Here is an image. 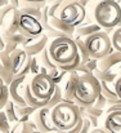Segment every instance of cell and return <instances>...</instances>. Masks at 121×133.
Instances as JSON below:
<instances>
[{
    "instance_id": "obj_44",
    "label": "cell",
    "mask_w": 121,
    "mask_h": 133,
    "mask_svg": "<svg viewBox=\"0 0 121 133\" xmlns=\"http://www.w3.org/2000/svg\"><path fill=\"white\" fill-rule=\"evenodd\" d=\"M77 1L80 3L84 8H86V6H88V4H90V3H91V0H77Z\"/></svg>"
},
{
    "instance_id": "obj_16",
    "label": "cell",
    "mask_w": 121,
    "mask_h": 133,
    "mask_svg": "<svg viewBox=\"0 0 121 133\" xmlns=\"http://www.w3.org/2000/svg\"><path fill=\"white\" fill-rule=\"evenodd\" d=\"M103 128L108 133H121V111H111L107 112Z\"/></svg>"
},
{
    "instance_id": "obj_24",
    "label": "cell",
    "mask_w": 121,
    "mask_h": 133,
    "mask_svg": "<svg viewBox=\"0 0 121 133\" xmlns=\"http://www.w3.org/2000/svg\"><path fill=\"white\" fill-rule=\"evenodd\" d=\"M93 75L99 83H102V82H104V83H115L117 80V78H119V75L116 72H112V70L111 71H101V70L97 69L93 72Z\"/></svg>"
},
{
    "instance_id": "obj_53",
    "label": "cell",
    "mask_w": 121,
    "mask_h": 133,
    "mask_svg": "<svg viewBox=\"0 0 121 133\" xmlns=\"http://www.w3.org/2000/svg\"><path fill=\"white\" fill-rule=\"evenodd\" d=\"M120 1H121V0H120Z\"/></svg>"
},
{
    "instance_id": "obj_7",
    "label": "cell",
    "mask_w": 121,
    "mask_h": 133,
    "mask_svg": "<svg viewBox=\"0 0 121 133\" xmlns=\"http://www.w3.org/2000/svg\"><path fill=\"white\" fill-rule=\"evenodd\" d=\"M29 85H30V89H31V93L38 99L44 101V102H49V99L52 98V96L54 93V89H55L54 82L46 74L32 76L30 79Z\"/></svg>"
},
{
    "instance_id": "obj_19",
    "label": "cell",
    "mask_w": 121,
    "mask_h": 133,
    "mask_svg": "<svg viewBox=\"0 0 121 133\" xmlns=\"http://www.w3.org/2000/svg\"><path fill=\"white\" fill-rule=\"evenodd\" d=\"M99 85H101V94L107 99V107L120 102V99L116 94V90H115V83L102 82V83H99Z\"/></svg>"
},
{
    "instance_id": "obj_9",
    "label": "cell",
    "mask_w": 121,
    "mask_h": 133,
    "mask_svg": "<svg viewBox=\"0 0 121 133\" xmlns=\"http://www.w3.org/2000/svg\"><path fill=\"white\" fill-rule=\"evenodd\" d=\"M18 32L22 34L26 39L30 38H36L44 34L42 26H41L40 21L27 16V14H22L19 13V18H18Z\"/></svg>"
},
{
    "instance_id": "obj_2",
    "label": "cell",
    "mask_w": 121,
    "mask_h": 133,
    "mask_svg": "<svg viewBox=\"0 0 121 133\" xmlns=\"http://www.w3.org/2000/svg\"><path fill=\"white\" fill-rule=\"evenodd\" d=\"M50 116L57 132H70L80 120L79 106L75 102H61L52 109Z\"/></svg>"
},
{
    "instance_id": "obj_8",
    "label": "cell",
    "mask_w": 121,
    "mask_h": 133,
    "mask_svg": "<svg viewBox=\"0 0 121 133\" xmlns=\"http://www.w3.org/2000/svg\"><path fill=\"white\" fill-rule=\"evenodd\" d=\"M18 18L19 9L13 5H6L0 9V30L4 34H16L18 32Z\"/></svg>"
},
{
    "instance_id": "obj_10",
    "label": "cell",
    "mask_w": 121,
    "mask_h": 133,
    "mask_svg": "<svg viewBox=\"0 0 121 133\" xmlns=\"http://www.w3.org/2000/svg\"><path fill=\"white\" fill-rule=\"evenodd\" d=\"M30 79L29 76H22V78H14L13 82L10 83V85L8 87L9 90V99H12L17 106L23 107L27 106L26 101H25V89L26 85L29 84Z\"/></svg>"
},
{
    "instance_id": "obj_42",
    "label": "cell",
    "mask_w": 121,
    "mask_h": 133,
    "mask_svg": "<svg viewBox=\"0 0 121 133\" xmlns=\"http://www.w3.org/2000/svg\"><path fill=\"white\" fill-rule=\"evenodd\" d=\"M9 4L13 5L14 8L19 9V6H21V0H9Z\"/></svg>"
},
{
    "instance_id": "obj_33",
    "label": "cell",
    "mask_w": 121,
    "mask_h": 133,
    "mask_svg": "<svg viewBox=\"0 0 121 133\" xmlns=\"http://www.w3.org/2000/svg\"><path fill=\"white\" fill-rule=\"evenodd\" d=\"M9 124L10 123L8 122V118H6L4 110H1L0 111V133H9L10 128H12Z\"/></svg>"
},
{
    "instance_id": "obj_13",
    "label": "cell",
    "mask_w": 121,
    "mask_h": 133,
    "mask_svg": "<svg viewBox=\"0 0 121 133\" xmlns=\"http://www.w3.org/2000/svg\"><path fill=\"white\" fill-rule=\"evenodd\" d=\"M79 80H80V78L75 72H70L67 75L63 84L61 85L62 94H63V102H74L75 93H76V89L79 85Z\"/></svg>"
},
{
    "instance_id": "obj_23",
    "label": "cell",
    "mask_w": 121,
    "mask_h": 133,
    "mask_svg": "<svg viewBox=\"0 0 121 133\" xmlns=\"http://www.w3.org/2000/svg\"><path fill=\"white\" fill-rule=\"evenodd\" d=\"M39 61H40V63L42 65V67L48 71V75L52 74V72H54V71L58 69V66L52 61V58H50V56H49V52H48V48H45L40 53Z\"/></svg>"
},
{
    "instance_id": "obj_28",
    "label": "cell",
    "mask_w": 121,
    "mask_h": 133,
    "mask_svg": "<svg viewBox=\"0 0 121 133\" xmlns=\"http://www.w3.org/2000/svg\"><path fill=\"white\" fill-rule=\"evenodd\" d=\"M36 112V109L34 107H30V106H23V107H19L18 106V114H19V122H29L30 120V116L32 114Z\"/></svg>"
},
{
    "instance_id": "obj_43",
    "label": "cell",
    "mask_w": 121,
    "mask_h": 133,
    "mask_svg": "<svg viewBox=\"0 0 121 133\" xmlns=\"http://www.w3.org/2000/svg\"><path fill=\"white\" fill-rule=\"evenodd\" d=\"M90 133H108L104 128H95V129H93Z\"/></svg>"
},
{
    "instance_id": "obj_22",
    "label": "cell",
    "mask_w": 121,
    "mask_h": 133,
    "mask_svg": "<svg viewBox=\"0 0 121 133\" xmlns=\"http://www.w3.org/2000/svg\"><path fill=\"white\" fill-rule=\"evenodd\" d=\"M34 131H38V127L34 122H18L16 123L9 133H32Z\"/></svg>"
},
{
    "instance_id": "obj_36",
    "label": "cell",
    "mask_w": 121,
    "mask_h": 133,
    "mask_svg": "<svg viewBox=\"0 0 121 133\" xmlns=\"http://www.w3.org/2000/svg\"><path fill=\"white\" fill-rule=\"evenodd\" d=\"M85 67L89 70V72L90 74H93L97 69H98V61L97 59H93V58H90L86 63H85Z\"/></svg>"
},
{
    "instance_id": "obj_49",
    "label": "cell",
    "mask_w": 121,
    "mask_h": 133,
    "mask_svg": "<svg viewBox=\"0 0 121 133\" xmlns=\"http://www.w3.org/2000/svg\"><path fill=\"white\" fill-rule=\"evenodd\" d=\"M121 6V5H120ZM117 26H119V27H121V19H120V22H119V25H117Z\"/></svg>"
},
{
    "instance_id": "obj_17",
    "label": "cell",
    "mask_w": 121,
    "mask_h": 133,
    "mask_svg": "<svg viewBox=\"0 0 121 133\" xmlns=\"http://www.w3.org/2000/svg\"><path fill=\"white\" fill-rule=\"evenodd\" d=\"M9 56H10V59H12V71H13V75L17 76L22 71V69H23V66H25V63H26V61L29 58V54L22 48H18L13 53H10Z\"/></svg>"
},
{
    "instance_id": "obj_31",
    "label": "cell",
    "mask_w": 121,
    "mask_h": 133,
    "mask_svg": "<svg viewBox=\"0 0 121 133\" xmlns=\"http://www.w3.org/2000/svg\"><path fill=\"white\" fill-rule=\"evenodd\" d=\"M0 78L3 79V82H4V84L5 85H10V83L13 82V79H14V75L10 72V71H8L1 63H0Z\"/></svg>"
},
{
    "instance_id": "obj_15",
    "label": "cell",
    "mask_w": 121,
    "mask_h": 133,
    "mask_svg": "<svg viewBox=\"0 0 121 133\" xmlns=\"http://www.w3.org/2000/svg\"><path fill=\"white\" fill-rule=\"evenodd\" d=\"M121 65V52L111 50L106 57L98 61V70L101 71H111L115 66Z\"/></svg>"
},
{
    "instance_id": "obj_25",
    "label": "cell",
    "mask_w": 121,
    "mask_h": 133,
    "mask_svg": "<svg viewBox=\"0 0 121 133\" xmlns=\"http://www.w3.org/2000/svg\"><path fill=\"white\" fill-rule=\"evenodd\" d=\"M74 40H75V44H76V48H77V54L80 56V58H81V65H85L90 59L89 53H88V49L85 46V42L81 38H79V36H76Z\"/></svg>"
},
{
    "instance_id": "obj_40",
    "label": "cell",
    "mask_w": 121,
    "mask_h": 133,
    "mask_svg": "<svg viewBox=\"0 0 121 133\" xmlns=\"http://www.w3.org/2000/svg\"><path fill=\"white\" fill-rule=\"evenodd\" d=\"M111 111H121V101L119 103H115L107 107V112H111Z\"/></svg>"
},
{
    "instance_id": "obj_29",
    "label": "cell",
    "mask_w": 121,
    "mask_h": 133,
    "mask_svg": "<svg viewBox=\"0 0 121 133\" xmlns=\"http://www.w3.org/2000/svg\"><path fill=\"white\" fill-rule=\"evenodd\" d=\"M110 39H111V44H112L113 50L121 52V27H117L113 30L112 36Z\"/></svg>"
},
{
    "instance_id": "obj_32",
    "label": "cell",
    "mask_w": 121,
    "mask_h": 133,
    "mask_svg": "<svg viewBox=\"0 0 121 133\" xmlns=\"http://www.w3.org/2000/svg\"><path fill=\"white\" fill-rule=\"evenodd\" d=\"M9 101V90H8V85H0V111L4 110L6 102Z\"/></svg>"
},
{
    "instance_id": "obj_20",
    "label": "cell",
    "mask_w": 121,
    "mask_h": 133,
    "mask_svg": "<svg viewBox=\"0 0 121 133\" xmlns=\"http://www.w3.org/2000/svg\"><path fill=\"white\" fill-rule=\"evenodd\" d=\"M48 16H49V14H48ZM49 23H50V26H52L54 30H57L58 32L63 34V35L67 36V38H72L74 34H75V27H74V26L62 22V21L58 19L55 16L49 17Z\"/></svg>"
},
{
    "instance_id": "obj_6",
    "label": "cell",
    "mask_w": 121,
    "mask_h": 133,
    "mask_svg": "<svg viewBox=\"0 0 121 133\" xmlns=\"http://www.w3.org/2000/svg\"><path fill=\"white\" fill-rule=\"evenodd\" d=\"M84 42H85V46L88 49L89 57L93 59H97V61L106 57L113 49L110 36L103 30L97 34H93L91 36H88Z\"/></svg>"
},
{
    "instance_id": "obj_14",
    "label": "cell",
    "mask_w": 121,
    "mask_h": 133,
    "mask_svg": "<svg viewBox=\"0 0 121 133\" xmlns=\"http://www.w3.org/2000/svg\"><path fill=\"white\" fill-rule=\"evenodd\" d=\"M99 31H102V29L94 22V19H93V17L91 16H89L88 13H86V17H85V19H84V22L81 23L79 27H76L75 29V34H77V36L79 38H88V36H91L93 34H97V32H99Z\"/></svg>"
},
{
    "instance_id": "obj_37",
    "label": "cell",
    "mask_w": 121,
    "mask_h": 133,
    "mask_svg": "<svg viewBox=\"0 0 121 133\" xmlns=\"http://www.w3.org/2000/svg\"><path fill=\"white\" fill-rule=\"evenodd\" d=\"M74 72H75V74H76L79 78L86 76V75H93V74H90V72H89V70L85 67V65H80V66H79V67H77V69L74 71Z\"/></svg>"
},
{
    "instance_id": "obj_51",
    "label": "cell",
    "mask_w": 121,
    "mask_h": 133,
    "mask_svg": "<svg viewBox=\"0 0 121 133\" xmlns=\"http://www.w3.org/2000/svg\"><path fill=\"white\" fill-rule=\"evenodd\" d=\"M55 133H68V132H55Z\"/></svg>"
},
{
    "instance_id": "obj_4",
    "label": "cell",
    "mask_w": 121,
    "mask_h": 133,
    "mask_svg": "<svg viewBox=\"0 0 121 133\" xmlns=\"http://www.w3.org/2000/svg\"><path fill=\"white\" fill-rule=\"evenodd\" d=\"M101 94V85L99 82L94 78V75L82 76L79 80V85L75 93L74 102L77 106L88 107L91 106Z\"/></svg>"
},
{
    "instance_id": "obj_1",
    "label": "cell",
    "mask_w": 121,
    "mask_h": 133,
    "mask_svg": "<svg viewBox=\"0 0 121 133\" xmlns=\"http://www.w3.org/2000/svg\"><path fill=\"white\" fill-rule=\"evenodd\" d=\"M91 17L102 30H115L121 19V6L117 0H99L93 8Z\"/></svg>"
},
{
    "instance_id": "obj_45",
    "label": "cell",
    "mask_w": 121,
    "mask_h": 133,
    "mask_svg": "<svg viewBox=\"0 0 121 133\" xmlns=\"http://www.w3.org/2000/svg\"><path fill=\"white\" fill-rule=\"evenodd\" d=\"M6 5H9V0H0V9L6 6Z\"/></svg>"
},
{
    "instance_id": "obj_12",
    "label": "cell",
    "mask_w": 121,
    "mask_h": 133,
    "mask_svg": "<svg viewBox=\"0 0 121 133\" xmlns=\"http://www.w3.org/2000/svg\"><path fill=\"white\" fill-rule=\"evenodd\" d=\"M49 44V38L42 34L40 36H36V38H30V39H26L25 43L22 44V49L31 57H36V56H40V53L48 48Z\"/></svg>"
},
{
    "instance_id": "obj_21",
    "label": "cell",
    "mask_w": 121,
    "mask_h": 133,
    "mask_svg": "<svg viewBox=\"0 0 121 133\" xmlns=\"http://www.w3.org/2000/svg\"><path fill=\"white\" fill-rule=\"evenodd\" d=\"M4 112H5V115H6V118H8V122H9V123L16 124V123H18V122H19L18 106H17L12 99H9V101L6 102V105H5V107H4Z\"/></svg>"
},
{
    "instance_id": "obj_26",
    "label": "cell",
    "mask_w": 121,
    "mask_h": 133,
    "mask_svg": "<svg viewBox=\"0 0 121 133\" xmlns=\"http://www.w3.org/2000/svg\"><path fill=\"white\" fill-rule=\"evenodd\" d=\"M61 102H63V94H62V89H61V87H59V85H55L54 93H53L52 98L49 99V102H48L46 107L52 110L53 107H55V106H57V105H59Z\"/></svg>"
},
{
    "instance_id": "obj_3",
    "label": "cell",
    "mask_w": 121,
    "mask_h": 133,
    "mask_svg": "<svg viewBox=\"0 0 121 133\" xmlns=\"http://www.w3.org/2000/svg\"><path fill=\"white\" fill-rule=\"evenodd\" d=\"M48 52L52 61L57 66H66L75 61L77 57V48L74 38H57L48 44Z\"/></svg>"
},
{
    "instance_id": "obj_50",
    "label": "cell",
    "mask_w": 121,
    "mask_h": 133,
    "mask_svg": "<svg viewBox=\"0 0 121 133\" xmlns=\"http://www.w3.org/2000/svg\"><path fill=\"white\" fill-rule=\"evenodd\" d=\"M32 133H41V132H40V131H34Z\"/></svg>"
},
{
    "instance_id": "obj_46",
    "label": "cell",
    "mask_w": 121,
    "mask_h": 133,
    "mask_svg": "<svg viewBox=\"0 0 121 133\" xmlns=\"http://www.w3.org/2000/svg\"><path fill=\"white\" fill-rule=\"evenodd\" d=\"M58 1H65V0H48L49 4H53V3H58Z\"/></svg>"
},
{
    "instance_id": "obj_35",
    "label": "cell",
    "mask_w": 121,
    "mask_h": 133,
    "mask_svg": "<svg viewBox=\"0 0 121 133\" xmlns=\"http://www.w3.org/2000/svg\"><path fill=\"white\" fill-rule=\"evenodd\" d=\"M91 106H94V107H97V109L104 111V107H107V99H106L102 94H99V97L97 98V101H95Z\"/></svg>"
},
{
    "instance_id": "obj_52",
    "label": "cell",
    "mask_w": 121,
    "mask_h": 133,
    "mask_svg": "<svg viewBox=\"0 0 121 133\" xmlns=\"http://www.w3.org/2000/svg\"><path fill=\"white\" fill-rule=\"evenodd\" d=\"M76 1H77V0H76Z\"/></svg>"
},
{
    "instance_id": "obj_34",
    "label": "cell",
    "mask_w": 121,
    "mask_h": 133,
    "mask_svg": "<svg viewBox=\"0 0 121 133\" xmlns=\"http://www.w3.org/2000/svg\"><path fill=\"white\" fill-rule=\"evenodd\" d=\"M0 63H1L8 71H10V72L13 74V71H12V59H10V56H9L8 53L0 52Z\"/></svg>"
},
{
    "instance_id": "obj_5",
    "label": "cell",
    "mask_w": 121,
    "mask_h": 133,
    "mask_svg": "<svg viewBox=\"0 0 121 133\" xmlns=\"http://www.w3.org/2000/svg\"><path fill=\"white\" fill-rule=\"evenodd\" d=\"M55 17L76 29L84 22L86 17V8H84L76 0H65L61 3Z\"/></svg>"
},
{
    "instance_id": "obj_47",
    "label": "cell",
    "mask_w": 121,
    "mask_h": 133,
    "mask_svg": "<svg viewBox=\"0 0 121 133\" xmlns=\"http://www.w3.org/2000/svg\"><path fill=\"white\" fill-rule=\"evenodd\" d=\"M0 85H4V82H3V79L0 78Z\"/></svg>"
},
{
    "instance_id": "obj_39",
    "label": "cell",
    "mask_w": 121,
    "mask_h": 133,
    "mask_svg": "<svg viewBox=\"0 0 121 133\" xmlns=\"http://www.w3.org/2000/svg\"><path fill=\"white\" fill-rule=\"evenodd\" d=\"M81 128H82V118H80V120L77 122V124L68 133H80L81 132Z\"/></svg>"
},
{
    "instance_id": "obj_41",
    "label": "cell",
    "mask_w": 121,
    "mask_h": 133,
    "mask_svg": "<svg viewBox=\"0 0 121 133\" xmlns=\"http://www.w3.org/2000/svg\"><path fill=\"white\" fill-rule=\"evenodd\" d=\"M4 49H5V42H4L3 31L0 30V52H4Z\"/></svg>"
},
{
    "instance_id": "obj_48",
    "label": "cell",
    "mask_w": 121,
    "mask_h": 133,
    "mask_svg": "<svg viewBox=\"0 0 121 133\" xmlns=\"http://www.w3.org/2000/svg\"><path fill=\"white\" fill-rule=\"evenodd\" d=\"M119 74H120V76H121V65L119 66Z\"/></svg>"
},
{
    "instance_id": "obj_18",
    "label": "cell",
    "mask_w": 121,
    "mask_h": 133,
    "mask_svg": "<svg viewBox=\"0 0 121 133\" xmlns=\"http://www.w3.org/2000/svg\"><path fill=\"white\" fill-rule=\"evenodd\" d=\"M3 36H4V42H5L4 52L8 53V54H10L16 49L21 48L22 44L25 43V40H26V38L19 32H16V34H4L3 32Z\"/></svg>"
},
{
    "instance_id": "obj_30",
    "label": "cell",
    "mask_w": 121,
    "mask_h": 133,
    "mask_svg": "<svg viewBox=\"0 0 121 133\" xmlns=\"http://www.w3.org/2000/svg\"><path fill=\"white\" fill-rule=\"evenodd\" d=\"M19 13L22 14H27V16H31L36 19H41V16H42V9H36V8H19Z\"/></svg>"
},
{
    "instance_id": "obj_27",
    "label": "cell",
    "mask_w": 121,
    "mask_h": 133,
    "mask_svg": "<svg viewBox=\"0 0 121 133\" xmlns=\"http://www.w3.org/2000/svg\"><path fill=\"white\" fill-rule=\"evenodd\" d=\"M48 5V0H21L19 8H36L44 9Z\"/></svg>"
},
{
    "instance_id": "obj_11",
    "label": "cell",
    "mask_w": 121,
    "mask_h": 133,
    "mask_svg": "<svg viewBox=\"0 0 121 133\" xmlns=\"http://www.w3.org/2000/svg\"><path fill=\"white\" fill-rule=\"evenodd\" d=\"M52 110L48 109L46 106L36 110L35 116H34V123L38 127V131H40L41 133H55L57 129L54 128L53 123H52Z\"/></svg>"
},
{
    "instance_id": "obj_38",
    "label": "cell",
    "mask_w": 121,
    "mask_h": 133,
    "mask_svg": "<svg viewBox=\"0 0 121 133\" xmlns=\"http://www.w3.org/2000/svg\"><path fill=\"white\" fill-rule=\"evenodd\" d=\"M115 90H116V94H117L119 99L121 101V76H119L117 80L115 82Z\"/></svg>"
}]
</instances>
